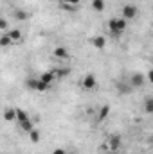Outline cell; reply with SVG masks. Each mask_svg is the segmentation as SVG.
<instances>
[{
	"label": "cell",
	"mask_w": 153,
	"mask_h": 154,
	"mask_svg": "<svg viewBox=\"0 0 153 154\" xmlns=\"http://www.w3.org/2000/svg\"><path fill=\"white\" fill-rule=\"evenodd\" d=\"M11 43H13V39L9 38L7 34H2V38H0V45H2V47H9Z\"/></svg>",
	"instance_id": "cell-20"
},
{
	"label": "cell",
	"mask_w": 153,
	"mask_h": 154,
	"mask_svg": "<svg viewBox=\"0 0 153 154\" xmlns=\"http://www.w3.org/2000/svg\"><path fill=\"white\" fill-rule=\"evenodd\" d=\"M92 9L94 11H103L105 9V0H92Z\"/></svg>",
	"instance_id": "cell-17"
},
{
	"label": "cell",
	"mask_w": 153,
	"mask_h": 154,
	"mask_svg": "<svg viewBox=\"0 0 153 154\" xmlns=\"http://www.w3.org/2000/svg\"><path fill=\"white\" fill-rule=\"evenodd\" d=\"M144 74H139V72H135L133 75L130 77V84L133 86V88H139V86H142L144 84Z\"/></svg>",
	"instance_id": "cell-4"
},
{
	"label": "cell",
	"mask_w": 153,
	"mask_h": 154,
	"mask_svg": "<svg viewBox=\"0 0 153 154\" xmlns=\"http://www.w3.org/2000/svg\"><path fill=\"white\" fill-rule=\"evenodd\" d=\"M0 29L4 32H7V20H0Z\"/></svg>",
	"instance_id": "cell-23"
},
{
	"label": "cell",
	"mask_w": 153,
	"mask_h": 154,
	"mask_svg": "<svg viewBox=\"0 0 153 154\" xmlns=\"http://www.w3.org/2000/svg\"><path fill=\"white\" fill-rule=\"evenodd\" d=\"M4 120H5V122H15V120H16V109H15V108H7V109L4 111Z\"/></svg>",
	"instance_id": "cell-9"
},
{
	"label": "cell",
	"mask_w": 153,
	"mask_h": 154,
	"mask_svg": "<svg viewBox=\"0 0 153 154\" xmlns=\"http://www.w3.org/2000/svg\"><path fill=\"white\" fill-rule=\"evenodd\" d=\"M13 18H15V20H18V22H24V20H27V18H29V14H27L25 11H22V9H16V11L13 13Z\"/></svg>",
	"instance_id": "cell-12"
},
{
	"label": "cell",
	"mask_w": 153,
	"mask_h": 154,
	"mask_svg": "<svg viewBox=\"0 0 153 154\" xmlns=\"http://www.w3.org/2000/svg\"><path fill=\"white\" fill-rule=\"evenodd\" d=\"M146 77H148V81H150V82L153 84V68L150 70V72H148V75H146Z\"/></svg>",
	"instance_id": "cell-25"
},
{
	"label": "cell",
	"mask_w": 153,
	"mask_h": 154,
	"mask_svg": "<svg viewBox=\"0 0 153 154\" xmlns=\"http://www.w3.org/2000/svg\"><path fill=\"white\" fill-rule=\"evenodd\" d=\"M52 72H54L56 79H61V77H67L70 74V68H56V70H52Z\"/></svg>",
	"instance_id": "cell-15"
},
{
	"label": "cell",
	"mask_w": 153,
	"mask_h": 154,
	"mask_svg": "<svg viewBox=\"0 0 153 154\" xmlns=\"http://www.w3.org/2000/svg\"><path fill=\"white\" fill-rule=\"evenodd\" d=\"M52 154H67V151L60 147V149H54V151H52Z\"/></svg>",
	"instance_id": "cell-24"
},
{
	"label": "cell",
	"mask_w": 153,
	"mask_h": 154,
	"mask_svg": "<svg viewBox=\"0 0 153 154\" xmlns=\"http://www.w3.org/2000/svg\"><path fill=\"white\" fill-rule=\"evenodd\" d=\"M27 134H29V140H31L33 143H38V142H40V131H38V129H33V131H31V133H27Z\"/></svg>",
	"instance_id": "cell-16"
},
{
	"label": "cell",
	"mask_w": 153,
	"mask_h": 154,
	"mask_svg": "<svg viewBox=\"0 0 153 154\" xmlns=\"http://www.w3.org/2000/svg\"><path fill=\"white\" fill-rule=\"evenodd\" d=\"M54 57H58V59H67L69 57V50H67V47H58V48H54Z\"/></svg>",
	"instance_id": "cell-7"
},
{
	"label": "cell",
	"mask_w": 153,
	"mask_h": 154,
	"mask_svg": "<svg viewBox=\"0 0 153 154\" xmlns=\"http://www.w3.org/2000/svg\"><path fill=\"white\" fill-rule=\"evenodd\" d=\"M92 45H94V48L103 50L106 47V39H105V36H96V38H92Z\"/></svg>",
	"instance_id": "cell-6"
},
{
	"label": "cell",
	"mask_w": 153,
	"mask_h": 154,
	"mask_svg": "<svg viewBox=\"0 0 153 154\" xmlns=\"http://www.w3.org/2000/svg\"><path fill=\"white\" fill-rule=\"evenodd\" d=\"M96 75L94 74H86V75L83 77V81H81V86L85 88V90H94L96 88Z\"/></svg>",
	"instance_id": "cell-3"
},
{
	"label": "cell",
	"mask_w": 153,
	"mask_h": 154,
	"mask_svg": "<svg viewBox=\"0 0 153 154\" xmlns=\"http://www.w3.org/2000/svg\"><path fill=\"white\" fill-rule=\"evenodd\" d=\"M60 2H61V4H69V5H79V2H81V0H60Z\"/></svg>",
	"instance_id": "cell-22"
},
{
	"label": "cell",
	"mask_w": 153,
	"mask_h": 154,
	"mask_svg": "<svg viewBox=\"0 0 153 154\" xmlns=\"http://www.w3.org/2000/svg\"><path fill=\"white\" fill-rule=\"evenodd\" d=\"M151 63H153V57H151Z\"/></svg>",
	"instance_id": "cell-26"
},
{
	"label": "cell",
	"mask_w": 153,
	"mask_h": 154,
	"mask_svg": "<svg viewBox=\"0 0 153 154\" xmlns=\"http://www.w3.org/2000/svg\"><path fill=\"white\" fill-rule=\"evenodd\" d=\"M110 151H117L119 147H121V136H117V134H114V136H110V140H108V145H106Z\"/></svg>",
	"instance_id": "cell-5"
},
{
	"label": "cell",
	"mask_w": 153,
	"mask_h": 154,
	"mask_svg": "<svg viewBox=\"0 0 153 154\" xmlns=\"http://www.w3.org/2000/svg\"><path fill=\"white\" fill-rule=\"evenodd\" d=\"M27 118H31V116L27 115V113H25L24 109H20V108H16V122H18V124H22V122H25Z\"/></svg>",
	"instance_id": "cell-14"
},
{
	"label": "cell",
	"mask_w": 153,
	"mask_h": 154,
	"mask_svg": "<svg viewBox=\"0 0 153 154\" xmlns=\"http://www.w3.org/2000/svg\"><path fill=\"white\" fill-rule=\"evenodd\" d=\"M38 81L40 79H27V81H25V86H27L29 90H34V91H36V88H38Z\"/></svg>",
	"instance_id": "cell-18"
},
{
	"label": "cell",
	"mask_w": 153,
	"mask_h": 154,
	"mask_svg": "<svg viewBox=\"0 0 153 154\" xmlns=\"http://www.w3.org/2000/svg\"><path fill=\"white\" fill-rule=\"evenodd\" d=\"M108 113H110V106L108 104H105L103 108H101V111H99V115H97V122H103L106 116H108Z\"/></svg>",
	"instance_id": "cell-13"
},
{
	"label": "cell",
	"mask_w": 153,
	"mask_h": 154,
	"mask_svg": "<svg viewBox=\"0 0 153 154\" xmlns=\"http://www.w3.org/2000/svg\"><path fill=\"white\" fill-rule=\"evenodd\" d=\"M126 29V20L124 18H112L108 22V31L112 36H121Z\"/></svg>",
	"instance_id": "cell-1"
},
{
	"label": "cell",
	"mask_w": 153,
	"mask_h": 154,
	"mask_svg": "<svg viewBox=\"0 0 153 154\" xmlns=\"http://www.w3.org/2000/svg\"><path fill=\"white\" fill-rule=\"evenodd\" d=\"M4 34H7L9 38L13 39V43H18V41H22V31H20V29H13V31H7V32H4Z\"/></svg>",
	"instance_id": "cell-8"
},
{
	"label": "cell",
	"mask_w": 153,
	"mask_h": 154,
	"mask_svg": "<svg viewBox=\"0 0 153 154\" xmlns=\"http://www.w3.org/2000/svg\"><path fill=\"white\" fill-rule=\"evenodd\" d=\"M137 13H139V9H137V5H133V4H126V5L122 7V18H124L126 22H128V20H135Z\"/></svg>",
	"instance_id": "cell-2"
},
{
	"label": "cell",
	"mask_w": 153,
	"mask_h": 154,
	"mask_svg": "<svg viewBox=\"0 0 153 154\" xmlns=\"http://www.w3.org/2000/svg\"><path fill=\"white\" fill-rule=\"evenodd\" d=\"M38 79L43 81V82H47V84H52V81L56 79V75H54V72H45V74H41Z\"/></svg>",
	"instance_id": "cell-11"
},
{
	"label": "cell",
	"mask_w": 153,
	"mask_h": 154,
	"mask_svg": "<svg viewBox=\"0 0 153 154\" xmlns=\"http://www.w3.org/2000/svg\"><path fill=\"white\" fill-rule=\"evenodd\" d=\"M142 108H144V113L153 115V97H146L144 102H142Z\"/></svg>",
	"instance_id": "cell-10"
},
{
	"label": "cell",
	"mask_w": 153,
	"mask_h": 154,
	"mask_svg": "<svg viewBox=\"0 0 153 154\" xmlns=\"http://www.w3.org/2000/svg\"><path fill=\"white\" fill-rule=\"evenodd\" d=\"M49 86H50V84H47V82H43V81H38V88H36V91H47Z\"/></svg>",
	"instance_id": "cell-21"
},
{
	"label": "cell",
	"mask_w": 153,
	"mask_h": 154,
	"mask_svg": "<svg viewBox=\"0 0 153 154\" xmlns=\"http://www.w3.org/2000/svg\"><path fill=\"white\" fill-rule=\"evenodd\" d=\"M117 88L121 90V93H132V84H117Z\"/></svg>",
	"instance_id": "cell-19"
}]
</instances>
